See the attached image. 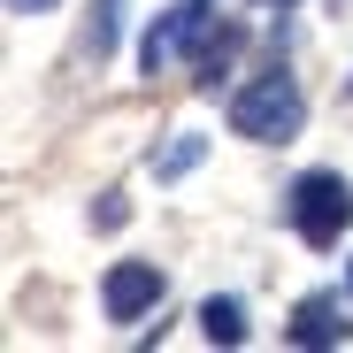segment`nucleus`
<instances>
[{
	"instance_id": "423d86ee",
	"label": "nucleus",
	"mask_w": 353,
	"mask_h": 353,
	"mask_svg": "<svg viewBox=\"0 0 353 353\" xmlns=\"http://www.w3.org/2000/svg\"><path fill=\"white\" fill-rule=\"evenodd\" d=\"M200 338H208V345H246V307L230 300V292L200 300Z\"/></svg>"
},
{
	"instance_id": "1a4fd4ad",
	"label": "nucleus",
	"mask_w": 353,
	"mask_h": 353,
	"mask_svg": "<svg viewBox=\"0 0 353 353\" xmlns=\"http://www.w3.org/2000/svg\"><path fill=\"white\" fill-rule=\"evenodd\" d=\"M123 215H131V208H123V192H100V223H108V230H123Z\"/></svg>"
},
{
	"instance_id": "39448f33",
	"label": "nucleus",
	"mask_w": 353,
	"mask_h": 353,
	"mask_svg": "<svg viewBox=\"0 0 353 353\" xmlns=\"http://www.w3.org/2000/svg\"><path fill=\"white\" fill-rule=\"evenodd\" d=\"M292 345H345L353 338V323L338 315V300L330 292H315V300H300V315H292V330H284Z\"/></svg>"
},
{
	"instance_id": "20e7f679",
	"label": "nucleus",
	"mask_w": 353,
	"mask_h": 353,
	"mask_svg": "<svg viewBox=\"0 0 353 353\" xmlns=\"http://www.w3.org/2000/svg\"><path fill=\"white\" fill-rule=\"evenodd\" d=\"M146 307H161V269L154 261H115L100 276V315L108 323H139Z\"/></svg>"
},
{
	"instance_id": "7ed1b4c3",
	"label": "nucleus",
	"mask_w": 353,
	"mask_h": 353,
	"mask_svg": "<svg viewBox=\"0 0 353 353\" xmlns=\"http://www.w3.org/2000/svg\"><path fill=\"white\" fill-rule=\"evenodd\" d=\"M200 31H208V0H176V8H161V16L146 23V39H139V70L161 77L185 46H200Z\"/></svg>"
},
{
	"instance_id": "9b49d317",
	"label": "nucleus",
	"mask_w": 353,
	"mask_h": 353,
	"mask_svg": "<svg viewBox=\"0 0 353 353\" xmlns=\"http://www.w3.org/2000/svg\"><path fill=\"white\" fill-rule=\"evenodd\" d=\"M269 8H292V0H269Z\"/></svg>"
},
{
	"instance_id": "6e6552de",
	"label": "nucleus",
	"mask_w": 353,
	"mask_h": 353,
	"mask_svg": "<svg viewBox=\"0 0 353 353\" xmlns=\"http://www.w3.org/2000/svg\"><path fill=\"white\" fill-rule=\"evenodd\" d=\"M115 39H123V0H100L92 8V62H108Z\"/></svg>"
},
{
	"instance_id": "f8f14e48",
	"label": "nucleus",
	"mask_w": 353,
	"mask_h": 353,
	"mask_svg": "<svg viewBox=\"0 0 353 353\" xmlns=\"http://www.w3.org/2000/svg\"><path fill=\"white\" fill-rule=\"evenodd\" d=\"M345 292H353V269H345Z\"/></svg>"
},
{
	"instance_id": "9d476101",
	"label": "nucleus",
	"mask_w": 353,
	"mask_h": 353,
	"mask_svg": "<svg viewBox=\"0 0 353 353\" xmlns=\"http://www.w3.org/2000/svg\"><path fill=\"white\" fill-rule=\"evenodd\" d=\"M46 8H62V0H8V16H46Z\"/></svg>"
},
{
	"instance_id": "f03ea898",
	"label": "nucleus",
	"mask_w": 353,
	"mask_h": 353,
	"mask_svg": "<svg viewBox=\"0 0 353 353\" xmlns=\"http://www.w3.org/2000/svg\"><path fill=\"white\" fill-rule=\"evenodd\" d=\"M284 223L300 230L307 246H338L345 230H353V185L338 169H307V176H292V192H284Z\"/></svg>"
},
{
	"instance_id": "0eeeda50",
	"label": "nucleus",
	"mask_w": 353,
	"mask_h": 353,
	"mask_svg": "<svg viewBox=\"0 0 353 353\" xmlns=\"http://www.w3.org/2000/svg\"><path fill=\"white\" fill-rule=\"evenodd\" d=\"M208 161V139H192V131H176L161 154H154V185H176V176H192Z\"/></svg>"
},
{
	"instance_id": "f257e3e1",
	"label": "nucleus",
	"mask_w": 353,
	"mask_h": 353,
	"mask_svg": "<svg viewBox=\"0 0 353 353\" xmlns=\"http://www.w3.org/2000/svg\"><path fill=\"white\" fill-rule=\"evenodd\" d=\"M300 123H307V92H300L292 70H261V77H246L239 92H230V131L254 139V146L300 139Z\"/></svg>"
}]
</instances>
